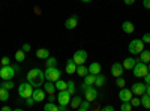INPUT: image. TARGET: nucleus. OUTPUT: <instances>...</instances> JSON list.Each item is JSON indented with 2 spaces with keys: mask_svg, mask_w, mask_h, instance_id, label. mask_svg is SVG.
<instances>
[{
  "mask_svg": "<svg viewBox=\"0 0 150 111\" xmlns=\"http://www.w3.org/2000/svg\"><path fill=\"white\" fill-rule=\"evenodd\" d=\"M27 81L33 87H42L45 83V74L39 68H33L27 72Z\"/></svg>",
  "mask_w": 150,
  "mask_h": 111,
  "instance_id": "f257e3e1",
  "label": "nucleus"
},
{
  "mask_svg": "<svg viewBox=\"0 0 150 111\" xmlns=\"http://www.w3.org/2000/svg\"><path fill=\"white\" fill-rule=\"evenodd\" d=\"M81 90H84L86 99L89 101L90 104H92V102H95V101L98 99V89L95 87V86H87V84H84V83H83Z\"/></svg>",
  "mask_w": 150,
  "mask_h": 111,
  "instance_id": "f03ea898",
  "label": "nucleus"
},
{
  "mask_svg": "<svg viewBox=\"0 0 150 111\" xmlns=\"http://www.w3.org/2000/svg\"><path fill=\"white\" fill-rule=\"evenodd\" d=\"M44 74H45V80H47V81H53V83H56V81L62 77V71H60L57 66L47 68V69L44 71Z\"/></svg>",
  "mask_w": 150,
  "mask_h": 111,
  "instance_id": "7ed1b4c3",
  "label": "nucleus"
},
{
  "mask_svg": "<svg viewBox=\"0 0 150 111\" xmlns=\"http://www.w3.org/2000/svg\"><path fill=\"white\" fill-rule=\"evenodd\" d=\"M33 86L29 83V81H26V83H21L20 86H18V96L20 98H23V99H26V98H30L32 96V93H33Z\"/></svg>",
  "mask_w": 150,
  "mask_h": 111,
  "instance_id": "20e7f679",
  "label": "nucleus"
},
{
  "mask_svg": "<svg viewBox=\"0 0 150 111\" xmlns=\"http://www.w3.org/2000/svg\"><path fill=\"white\" fill-rule=\"evenodd\" d=\"M132 72H134V77H137V78H144V75L149 72L147 63H144V62L138 60V62L135 63V66L132 68Z\"/></svg>",
  "mask_w": 150,
  "mask_h": 111,
  "instance_id": "39448f33",
  "label": "nucleus"
},
{
  "mask_svg": "<svg viewBox=\"0 0 150 111\" xmlns=\"http://www.w3.org/2000/svg\"><path fill=\"white\" fill-rule=\"evenodd\" d=\"M128 50H129L131 54L138 56V54L144 50V42H143V39H134V41H131L129 45H128Z\"/></svg>",
  "mask_w": 150,
  "mask_h": 111,
  "instance_id": "423d86ee",
  "label": "nucleus"
},
{
  "mask_svg": "<svg viewBox=\"0 0 150 111\" xmlns=\"http://www.w3.org/2000/svg\"><path fill=\"white\" fill-rule=\"evenodd\" d=\"M14 77H15V69L11 65H6V66L0 68V78L2 80H12Z\"/></svg>",
  "mask_w": 150,
  "mask_h": 111,
  "instance_id": "0eeeda50",
  "label": "nucleus"
},
{
  "mask_svg": "<svg viewBox=\"0 0 150 111\" xmlns=\"http://www.w3.org/2000/svg\"><path fill=\"white\" fill-rule=\"evenodd\" d=\"M87 51L86 50H78V51H75L74 56H72V60L75 62L77 65H84L86 62H87Z\"/></svg>",
  "mask_w": 150,
  "mask_h": 111,
  "instance_id": "6e6552de",
  "label": "nucleus"
},
{
  "mask_svg": "<svg viewBox=\"0 0 150 111\" xmlns=\"http://www.w3.org/2000/svg\"><path fill=\"white\" fill-rule=\"evenodd\" d=\"M71 98H72V95H69V92H68V90H59V95H57V102H59V105H69Z\"/></svg>",
  "mask_w": 150,
  "mask_h": 111,
  "instance_id": "1a4fd4ad",
  "label": "nucleus"
},
{
  "mask_svg": "<svg viewBox=\"0 0 150 111\" xmlns=\"http://www.w3.org/2000/svg\"><path fill=\"white\" fill-rule=\"evenodd\" d=\"M132 96H134L132 90H131V89H126V86H125V87H122L120 92H119V99H120L122 102H129V101L132 99Z\"/></svg>",
  "mask_w": 150,
  "mask_h": 111,
  "instance_id": "9d476101",
  "label": "nucleus"
},
{
  "mask_svg": "<svg viewBox=\"0 0 150 111\" xmlns=\"http://www.w3.org/2000/svg\"><path fill=\"white\" fill-rule=\"evenodd\" d=\"M146 89H147V84H146V83H134L132 87H131V90H132V93H134L135 96L144 95V93H146Z\"/></svg>",
  "mask_w": 150,
  "mask_h": 111,
  "instance_id": "9b49d317",
  "label": "nucleus"
},
{
  "mask_svg": "<svg viewBox=\"0 0 150 111\" xmlns=\"http://www.w3.org/2000/svg\"><path fill=\"white\" fill-rule=\"evenodd\" d=\"M45 96H47V93H45L44 89H41V87H35V89H33L32 98L35 99V102H42V101H45Z\"/></svg>",
  "mask_w": 150,
  "mask_h": 111,
  "instance_id": "f8f14e48",
  "label": "nucleus"
},
{
  "mask_svg": "<svg viewBox=\"0 0 150 111\" xmlns=\"http://www.w3.org/2000/svg\"><path fill=\"white\" fill-rule=\"evenodd\" d=\"M123 71H125V69H123V65L119 63V62H116V63L111 65V75H112V77H116V78H117V77H122V75H123Z\"/></svg>",
  "mask_w": 150,
  "mask_h": 111,
  "instance_id": "ddd939ff",
  "label": "nucleus"
},
{
  "mask_svg": "<svg viewBox=\"0 0 150 111\" xmlns=\"http://www.w3.org/2000/svg\"><path fill=\"white\" fill-rule=\"evenodd\" d=\"M78 26V17L77 15H71L69 18H66V21H65V27L66 29H69V30H72V29H75Z\"/></svg>",
  "mask_w": 150,
  "mask_h": 111,
  "instance_id": "4468645a",
  "label": "nucleus"
},
{
  "mask_svg": "<svg viewBox=\"0 0 150 111\" xmlns=\"http://www.w3.org/2000/svg\"><path fill=\"white\" fill-rule=\"evenodd\" d=\"M42 87H44V90H45L47 95H54V92L57 90V89H56V84H54L53 81H47V80H45V83H44Z\"/></svg>",
  "mask_w": 150,
  "mask_h": 111,
  "instance_id": "2eb2a0df",
  "label": "nucleus"
},
{
  "mask_svg": "<svg viewBox=\"0 0 150 111\" xmlns=\"http://www.w3.org/2000/svg\"><path fill=\"white\" fill-rule=\"evenodd\" d=\"M135 63H137V59H134V57H126L123 60V69L125 71H129V69H132L134 66H135Z\"/></svg>",
  "mask_w": 150,
  "mask_h": 111,
  "instance_id": "dca6fc26",
  "label": "nucleus"
},
{
  "mask_svg": "<svg viewBox=\"0 0 150 111\" xmlns=\"http://www.w3.org/2000/svg\"><path fill=\"white\" fill-rule=\"evenodd\" d=\"M122 29H123L125 33H128V35H131V33L135 32V26H134L132 21H123L122 23Z\"/></svg>",
  "mask_w": 150,
  "mask_h": 111,
  "instance_id": "f3484780",
  "label": "nucleus"
},
{
  "mask_svg": "<svg viewBox=\"0 0 150 111\" xmlns=\"http://www.w3.org/2000/svg\"><path fill=\"white\" fill-rule=\"evenodd\" d=\"M105 83H107V77L102 75V74H98V75H96V81H95V87L101 89V87L105 86Z\"/></svg>",
  "mask_w": 150,
  "mask_h": 111,
  "instance_id": "a211bd4d",
  "label": "nucleus"
},
{
  "mask_svg": "<svg viewBox=\"0 0 150 111\" xmlns=\"http://www.w3.org/2000/svg\"><path fill=\"white\" fill-rule=\"evenodd\" d=\"M89 74H93V75H98V74H101V69H102V66L98 63V62H93L92 65H89Z\"/></svg>",
  "mask_w": 150,
  "mask_h": 111,
  "instance_id": "6ab92c4d",
  "label": "nucleus"
},
{
  "mask_svg": "<svg viewBox=\"0 0 150 111\" xmlns=\"http://www.w3.org/2000/svg\"><path fill=\"white\" fill-rule=\"evenodd\" d=\"M75 71H77V63H75L72 59H69V60L66 62V74L72 75V74H75Z\"/></svg>",
  "mask_w": 150,
  "mask_h": 111,
  "instance_id": "aec40b11",
  "label": "nucleus"
},
{
  "mask_svg": "<svg viewBox=\"0 0 150 111\" xmlns=\"http://www.w3.org/2000/svg\"><path fill=\"white\" fill-rule=\"evenodd\" d=\"M81 98L78 96V95H74L72 98H71V102H69V105H71V108H74V110H78V107H80V104H81Z\"/></svg>",
  "mask_w": 150,
  "mask_h": 111,
  "instance_id": "412c9836",
  "label": "nucleus"
},
{
  "mask_svg": "<svg viewBox=\"0 0 150 111\" xmlns=\"http://www.w3.org/2000/svg\"><path fill=\"white\" fill-rule=\"evenodd\" d=\"M36 57L42 59V60H47L50 57V50H48V48H39V50L36 51Z\"/></svg>",
  "mask_w": 150,
  "mask_h": 111,
  "instance_id": "4be33fe9",
  "label": "nucleus"
},
{
  "mask_svg": "<svg viewBox=\"0 0 150 111\" xmlns=\"http://www.w3.org/2000/svg\"><path fill=\"white\" fill-rule=\"evenodd\" d=\"M140 105L144 107L146 110H150V96L147 93L141 95V99H140Z\"/></svg>",
  "mask_w": 150,
  "mask_h": 111,
  "instance_id": "5701e85b",
  "label": "nucleus"
},
{
  "mask_svg": "<svg viewBox=\"0 0 150 111\" xmlns=\"http://www.w3.org/2000/svg\"><path fill=\"white\" fill-rule=\"evenodd\" d=\"M75 72H77L78 77H83V78H84L87 74H89V69H87L84 65H77V71H75Z\"/></svg>",
  "mask_w": 150,
  "mask_h": 111,
  "instance_id": "b1692460",
  "label": "nucleus"
},
{
  "mask_svg": "<svg viewBox=\"0 0 150 111\" xmlns=\"http://www.w3.org/2000/svg\"><path fill=\"white\" fill-rule=\"evenodd\" d=\"M54 84H56V89H57V90H66V89H68V81L62 80V78H59Z\"/></svg>",
  "mask_w": 150,
  "mask_h": 111,
  "instance_id": "393cba45",
  "label": "nucleus"
},
{
  "mask_svg": "<svg viewBox=\"0 0 150 111\" xmlns=\"http://www.w3.org/2000/svg\"><path fill=\"white\" fill-rule=\"evenodd\" d=\"M138 56H140L138 59H140L141 62H144V63H149V62H150V51H149V50H143Z\"/></svg>",
  "mask_w": 150,
  "mask_h": 111,
  "instance_id": "a878e982",
  "label": "nucleus"
},
{
  "mask_svg": "<svg viewBox=\"0 0 150 111\" xmlns=\"http://www.w3.org/2000/svg\"><path fill=\"white\" fill-rule=\"evenodd\" d=\"M95 81H96V75H93V74H87L84 77V84L87 86H95Z\"/></svg>",
  "mask_w": 150,
  "mask_h": 111,
  "instance_id": "bb28decb",
  "label": "nucleus"
},
{
  "mask_svg": "<svg viewBox=\"0 0 150 111\" xmlns=\"http://www.w3.org/2000/svg\"><path fill=\"white\" fill-rule=\"evenodd\" d=\"M0 87H5L6 90H12V89L15 87V86H14V81H12V80H2Z\"/></svg>",
  "mask_w": 150,
  "mask_h": 111,
  "instance_id": "cd10ccee",
  "label": "nucleus"
},
{
  "mask_svg": "<svg viewBox=\"0 0 150 111\" xmlns=\"http://www.w3.org/2000/svg\"><path fill=\"white\" fill-rule=\"evenodd\" d=\"M15 60L18 62V63H23V62L26 60V53H24L23 50H18V51H15Z\"/></svg>",
  "mask_w": 150,
  "mask_h": 111,
  "instance_id": "c85d7f7f",
  "label": "nucleus"
},
{
  "mask_svg": "<svg viewBox=\"0 0 150 111\" xmlns=\"http://www.w3.org/2000/svg\"><path fill=\"white\" fill-rule=\"evenodd\" d=\"M9 99V90H6L5 87H0V101H8Z\"/></svg>",
  "mask_w": 150,
  "mask_h": 111,
  "instance_id": "c756f323",
  "label": "nucleus"
},
{
  "mask_svg": "<svg viewBox=\"0 0 150 111\" xmlns=\"http://www.w3.org/2000/svg\"><path fill=\"white\" fill-rule=\"evenodd\" d=\"M44 110L45 111H59V105H56L54 102H48L44 105Z\"/></svg>",
  "mask_w": 150,
  "mask_h": 111,
  "instance_id": "7c9ffc66",
  "label": "nucleus"
},
{
  "mask_svg": "<svg viewBox=\"0 0 150 111\" xmlns=\"http://www.w3.org/2000/svg\"><path fill=\"white\" fill-rule=\"evenodd\" d=\"M47 68H51V66H56L57 65V59L56 57H53V56H50L48 59H47Z\"/></svg>",
  "mask_w": 150,
  "mask_h": 111,
  "instance_id": "2f4dec72",
  "label": "nucleus"
},
{
  "mask_svg": "<svg viewBox=\"0 0 150 111\" xmlns=\"http://www.w3.org/2000/svg\"><path fill=\"white\" fill-rule=\"evenodd\" d=\"M90 108V102L89 101H81V104H80V107H78V110L80 111H87V110H89Z\"/></svg>",
  "mask_w": 150,
  "mask_h": 111,
  "instance_id": "473e14b6",
  "label": "nucleus"
},
{
  "mask_svg": "<svg viewBox=\"0 0 150 111\" xmlns=\"http://www.w3.org/2000/svg\"><path fill=\"white\" fill-rule=\"evenodd\" d=\"M68 92H69V95H75V83L74 81H68V89H66Z\"/></svg>",
  "mask_w": 150,
  "mask_h": 111,
  "instance_id": "72a5a7b5",
  "label": "nucleus"
},
{
  "mask_svg": "<svg viewBox=\"0 0 150 111\" xmlns=\"http://www.w3.org/2000/svg\"><path fill=\"white\" fill-rule=\"evenodd\" d=\"M134 107L131 105V102H122V105H120V110L122 111H131Z\"/></svg>",
  "mask_w": 150,
  "mask_h": 111,
  "instance_id": "f704fd0d",
  "label": "nucleus"
},
{
  "mask_svg": "<svg viewBox=\"0 0 150 111\" xmlns=\"http://www.w3.org/2000/svg\"><path fill=\"white\" fill-rule=\"evenodd\" d=\"M116 84H117V87H125V86H126V81H125V78H122V77H117L116 78Z\"/></svg>",
  "mask_w": 150,
  "mask_h": 111,
  "instance_id": "c9c22d12",
  "label": "nucleus"
},
{
  "mask_svg": "<svg viewBox=\"0 0 150 111\" xmlns=\"http://www.w3.org/2000/svg\"><path fill=\"white\" fill-rule=\"evenodd\" d=\"M129 102H131V105H132L134 108H137V107H140V98H137V96H132V99H131Z\"/></svg>",
  "mask_w": 150,
  "mask_h": 111,
  "instance_id": "e433bc0d",
  "label": "nucleus"
},
{
  "mask_svg": "<svg viewBox=\"0 0 150 111\" xmlns=\"http://www.w3.org/2000/svg\"><path fill=\"white\" fill-rule=\"evenodd\" d=\"M0 63H2V66H6V65H9L11 63V59L9 57H2V60H0Z\"/></svg>",
  "mask_w": 150,
  "mask_h": 111,
  "instance_id": "4c0bfd02",
  "label": "nucleus"
},
{
  "mask_svg": "<svg viewBox=\"0 0 150 111\" xmlns=\"http://www.w3.org/2000/svg\"><path fill=\"white\" fill-rule=\"evenodd\" d=\"M141 39H143L144 44H150V33H144Z\"/></svg>",
  "mask_w": 150,
  "mask_h": 111,
  "instance_id": "58836bf2",
  "label": "nucleus"
},
{
  "mask_svg": "<svg viewBox=\"0 0 150 111\" xmlns=\"http://www.w3.org/2000/svg\"><path fill=\"white\" fill-rule=\"evenodd\" d=\"M26 104H27V107H33L35 105V99L30 96V98H26Z\"/></svg>",
  "mask_w": 150,
  "mask_h": 111,
  "instance_id": "ea45409f",
  "label": "nucleus"
},
{
  "mask_svg": "<svg viewBox=\"0 0 150 111\" xmlns=\"http://www.w3.org/2000/svg\"><path fill=\"white\" fill-rule=\"evenodd\" d=\"M30 48H32V47H30L29 44H23V47H21V50H23L24 53H29V51H30Z\"/></svg>",
  "mask_w": 150,
  "mask_h": 111,
  "instance_id": "a19ab883",
  "label": "nucleus"
},
{
  "mask_svg": "<svg viewBox=\"0 0 150 111\" xmlns=\"http://www.w3.org/2000/svg\"><path fill=\"white\" fill-rule=\"evenodd\" d=\"M144 83L146 84H150V72H147L146 75H144Z\"/></svg>",
  "mask_w": 150,
  "mask_h": 111,
  "instance_id": "79ce46f5",
  "label": "nucleus"
},
{
  "mask_svg": "<svg viewBox=\"0 0 150 111\" xmlns=\"http://www.w3.org/2000/svg\"><path fill=\"white\" fill-rule=\"evenodd\" d=\"M143 6L146 9H150V0H143Z\"/></svg>",
  "mask_w": 150,
  "mask_h": 111,
  "instance_id": "37998d69",
  "label": "nucleus"
},
{
  "mask_svg": "<svg viewBox=\"0 0 150 111\" xmlns=\"http://www.w3.org/2000/svg\"><path fill=\"white\" fill-rule=\"evenodd\" d=\"M102 110L104 111H114V107H112V105H105Z\"/></svg>",
  "mask_w": 150,
  "mask_h": 111,
  "instance_id": "c03bdc74",
  "label": "nucleus"
},
{
  "mask_svg": "<svg viewBox=\"0 0 150 111\" xmlns=\"http://www.w3.org/2000/svg\"><path fill=\"white\" fill-rule=\"evenodd\" d=\"M48 101L50 102H54V101H57V98H54V95H48Z\"/></svg>",
  "mask_w": 150,
  "mask_h": 111,
  "instance_id": "a18cd8bd",
  "label": "nucleus"
},
{
  "mask_svg": "<svg viewBox=\"0 0 150 111\" xmlns=\"http://www.w3.org/2000/svg\"><path fill=\"white\" fill-rule=\"evenodd\" d=\"M123 3H125V5H134L135 0H123Z\"/></svg>",
  "mask_w": 150,
  "mask_h": 111,
  "instance_id": "49530a36",
  "label": "nucleus"
},
{
  "mask_svg": "<svg viewBox=\"0 0 150 111\" xmlns=\"http://www.w3.org/2000/svg\"><path fill=\"white\" fill-rule=\"evenodd\" d=\"M68 110V105H59V111H66Z\"/></svg>",
  "mask_w": 150,
  "mask_h": 111,
  "instance_id": "de8ad7c7",
  "label": "nucleus"
},
{
  "mask_svg": "<svg viewBox=\"0 0 150 111\" xmlns=\"http://www.w3.org/2000/svg\"><path fill=\"white\" fill-rule=\"evenodd\" d=\"M12 108L11 107H8V105H5V107H2V111H11Z\"/></svg>",
  "mask_w": 150,
  "mask_h": 111,
  "instance_id": "09e8293b",
  "label": "nucleus"
},
{
  "mask_svg": "<svg viewBox=\"0 0 150 111\" xmlns=\"http://www.w3.org/2000/svg\"><path fill=\"white\" fill-rule=\"evenodd\" d=\"M146 93L150 96V84H147V89H146Z\"/></svg>",
  "mask_w": 150,
  "mask_h": 111,
  "instance_id": "8fccbe9b",
  "label": "nucleus"
},
{
  "mask_svg": "<svg viewBox=\"0 0 150 111\" xmlns=\"http://www.w3.org/2000/svg\"><path fill=\"white\" fill-rule=\"evenodd\" d=\"M81 2H84V3H89V2H92V0H81Z\"/></svg>",
  "mask_w": 150,
  "mask_h": 111,
  "instance_id": "3c124183",
  "label": "nucleus"
},
{
  "mask_svg": "<svg viewBox=\"0 0 150 111\" xmlns=\"http://www.w3.org/2000/svg\"><path fill=\"white\" fill-rule=\"evenodd\" d=\"M147 68H149V72H150V62H149V63H147Z\"/></svg>",
  "mask_w": 150,
  "mask_h": 111,
  "instance_id": "603ef678",
  "label": "nucleus"
},
{
  "mask_svg": "<svg viewBox=\"0 0 150 111\" xmlns=\"http://www.w3.org/2000/svg\"><path fill=\"white\" fill-rule=\"evenodd\" d=\"M149 51H150V48H149Z\"/></svg>",
  "mask_w": 150,
  "mask_h": 111,
  "instance_id": "864d4df0",
  "label": "nucleus"
}]
</instances>
